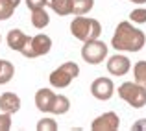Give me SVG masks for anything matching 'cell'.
Wrapping results in <instances>:
<instances>
[{"label":"cell","mask_w":146,"mask_h":131,"mask_svg":"<svg viewBox=\"0 0 146 131\" xmlns=\"http://www.w3.org/2000/svg\"><path fill=\"white\" fill-rule=\"evenodd\" d=\"M57 129V122L54 118H41L37 122V131H56Z\"/></svg>","instance_id":"cell-20"},{"label":"cell","mask_w":146,"mask_h":131,"mask_svg":"<svg viewBox=\"0 0 146 131\" xmlns=\"http://www.w3.org/2000/svg\"><path fill=\"white\" fill-rule=\"evenodd\" d=\"M129 21L135 22V24H144V22H146V9H144V7L133 9L131 13H129Z\"/></svg>","instance_id":"cell-21"},{"label":"cell","mask_w":146,"mask_h":131,"mask_svg":"<svg viewBox=\"0 0 146 131\" xmlns=\"http://www.w3.org/2000/svg\"><path fill=\"white\" fill-rule=\"evenodd\" d=\"M70 33L78 41H93L98 39L102 33V26L96 19L85 17V15H76V19L70 22Z\"/></svg>","instance_id":"cell-2"},{"label":"cell","mask_w":146,"mask_h":131,"mask_svg":"<svg viewBox=\"0 0 146 131\" xmlns=\"http://www.w3.org/2000/svg\"><path fill=\"white\" fill-rule=\"evenodd\" d=\"M21 0H0V21H7L13 17V11L19 7Z\"/></svg>","instance_id":"cell-15"},{"label":"cell","mask_w":146,"mask_h":131,"mask_svg":"<svg viewBox=\"0 0 146 131\" xmlns=\"http://www.w3.org/2000/svg\"><path fill=\"white\" fill-rule=\"evenodd\" d=\"M129 2H133V4H146V0H129Z\"/></svg>","instance_id":"cell-25"},{"label":"cell","mask_w":146,"mask_h":131,"mask_svg":"<svg viewBox=\"0 0 146 131\" xmlns=\"http://www.w3.org/2000/svg\"><path fill=\"white\" fill-rule=\"evenodd\" d=\"M54 100H56V92L52 89H39L35 92V107L41 113H50L52 111Z\"/></svg>","instance_id":"cell-10"},{"label":"cell","mask_w":146,"mask_h":131,"mask_svg":"<svg viewBox=\"0 0 146 131\" xmlns=\"http://www.w3.org/2000/svg\"><path fill=\"white\" fill-rule=\"evenodd\" d=\"M48 0H26V6H28L30 11L33 9H39V7H46Z\"/></svg>","instance_id":"cell-23"},{"label":"cell","mask_w":146,"mask_h":131,"mask_svg":"<svg viewBox=\"0 0 146 131\" xmlns=\"http://www.w3.org/2000/svg\"><path fill=\"white\" fill-rule=\"evenodd\" d=\"M70 109V100L63 94H56V100H54V105H52V114H65L68 113Z\"/></svg>","instance_id":"cell-16"},{"label":"cell","mask_w":146,"mask_h":131,"mask_svg":"<svg viewBox=\"0 0 146 131\" xmlns=\"http://www.w3.org/2000/svg\"><path fill=\"white\" fill-rule=\"evenodd\" d=\"M133 78L139 85L146 89V61H137L133 65Z\"/></svg>","instance_id":"cell-19"},{"label":"cell","mask_w":146,"mask_h":131,"mask_svg":"<svg viewBox=\"0 0 146 131\" xmlns=\"http://www.w3.org/2000/svg\"><path fill=\"white\" fill-rule=\"evenodd\" d=\"M131 129H133V131H146V118H141V120L133 122Z\"/></svg>","instance_id":"cell-24"},{"label":"cell","mask_w":146,"mask_h":131,"mask_svg":"<svg viewBox=\"0 0 146 131\" xmlns=\"http://www.w3.org/2000/svg\"><path fill=\"white\" fill-rule=\"evenodd\" d=\"M52 50V39L44 33H39V35L32 37L28 41V44L22 48V56L28 57V59H33V57H41V56H46V54Z\"/></svg>","instance_id":"cell-6"},{"label":"cell","mask_w":146,"mask_h":131,"mask_svg":"<svg viewBox=\"0 0 146 131\" xmlns=\"http://www.w3.org/2000/svg\"><path fill=\"white\" fill-rule=\"evenodd\" d=\"M91 94L100 102H107L115 94V83L109 78H96L91 83Z\"/></svg>","instance_id":"cell-7"},{"label":"cell","mask_w":146,"mask_h":131,"mask_svg":"<svg viewBox=\"0 0 146 131\" xmlns=\"http://www.w3.org/2000/svg\"><path fill=\"white\" fill-rule=\"evenodd\" d=\"M32 39V37H28L22 30H9V33H7L6 41H7V46H9L11 50H15V52H22V48H24L26 44H28V41Z\"/></svg>","instance_id":"cell-11"},{"label":"cell","mask_w":146,"mask_h":131,"mask_svg":"<svg viewBox=\"0 0 146 131\" xmlns=\"http://www.w3.org/2000/svg\"><path fill=\"white\" fill-rule=\"evenodd\" d=\"M80 76V67L74 61H65L63 65L56 68V70L50 74V85L56 89H65L72 83V79Z\"/></svg>","instance_id":"cell-4"},{"label":"cell","mask_w":146,"mask_h":131,"mask_svg":"<svg viewBox=\"0 0 146 131\" xmlns=\"http://www.w3.org/2000/svg\"><path fill=\"white\" fill-rule=\"evenodd\" d=\"M131 68V61L126 56H111L107 59V70L111 76H126Z\"/></svg>","instance_id":"cell-9"},{"label":"cell","mask_w":146,"mask_h":131,"mask_svg":"<svg viewBox=\"0 0 146 131\" xmlns=\"http://www.w3.org/2000/svg\"><path fill=\"white\" fill-rule=\"evenodd\" d=\"M94 0H70V15H85L93 9Z\"/></svg>","instance_id":"cell-14"},{"label":"cell","mask_w":146,"mask_h":131,"mask_svg":"<svg viewBox=\"0 0 146 131\" xmlns=\"http://www.w3.org/2000/svg\"><path fill=\"white\" fill-rule=\"evenodd\" d=\"M118 96L133 109H141L146 105V89L137 81H126L118 85Z\"/></svg>","instance_id":"cell-3"},{"label":"cell","mask_w":146,"mask_h":131,"mask_svg":"<svg viewBox=\"0 0 146 131\" xmlns=\"http://www.w3.org/2000/svg\"><path fill=\"white\" fill-rule=\"evenodd\" d=\"M0 41H2V35H0Z\"/></svg>","instance_id":"cell-26"},{"label":"cell","mask_w":146,"mask_h":131,"mask_svg":"<svg viewBox=\"0 0 146 131\" xmlns=\"http://www.w3.org/2000/svg\"><path fill=\"white\" fill-rule=\"evenodd\" d=\"M19 109H21V98L15 92H4V94H0V111L15 114Z\"/></svg>","instance_id":"cell-12"},{"label":"cell","mask_w":146,"mask_h":131,"mask_svg":"<svg viewBox=\"0 0 146 131\" xmlns=\"http://www.w3.org/2000/svg\"><path fill=\"white\" fill-rule=\"evenodd\" d=\"M107 57V44L104 41H85L82 46V59L89 65H100Z\"/></svg>","instance_id":"cell-5"},{"label":"cell","mask_w":146,"mask_h":131,"mask_svg":"<svg viewBox=\"0 0 146 131\" xmlns=\"http://www.w3.org/2000/svg\"><path fill=\"white\" fill-rule=\"evenodd\" d=\"M32 24L35 26L37 30H43V28H46L48 26V22H50V15L44 11V7H39V9H33L32 11Z\"/></svg>","instance_id":"cell-13"},{"label":"cell","mask_w":146,"mask_h":131,"mask_svg":"<svg viewBox=\"0 0 146 131\" xmlns=\"http://www.w3.org/2000/svg\"><path fill=\"white\" fill-rule=\"evenodd\" d=\"M146 44V35L143 30L135 28L131 22L122 21L118 22L117 30L111 39V46L117 52H139Z\"/></svg>","instance_id":"cell-1"},{"label":"cell","mask_w":146,"mask_h":131,"mask_svg":"<svg viewBox=\"0 0 146 131\" xmlns=\"http://www.w3.org/2000/svg\"><path fill=\"white\" fill-rule=\"evenodd\" d=\"M120 126V118L115 111H107V113L100 114L98 118H94L91 129L93 131H117Z\"/></svg>","instance_id":"cell-8"},{"label":"cell","mask_w":146,"mask_h":131,"mask_svg":"<svg viewBox=\"0 0 146 131\" xmlns=\"http://www.w3.org/2000/svg\"><path fill=\"white\" fill-rule=\"evenodd\" d=\"M50 7L56 11L59 17H67L70 15V0H50Z\"/></svg>","instance_id":"cell-18"},{"label":"cell","mask_w":146,"mask_h":131,"mask_svg":"<svg viewBox=\"0 0 146 131\" xmlns=\"http://www.w3.org/2000/svg\"><path fill=\"white\" fill-rule=\"evenodd\" d=\"M0 63H2V59H0Z\"/></svg>","instance_id":"cell-27"},{"label":"cell","mask_w":146,"mask_h":131,"mask_svg":"<svg viewBox=\"0 0 146 131\" xmlns=\"http://www.w3.org/2000/svg\"><path fill=\"white\" fill-rule=\"evenodd\" d=\"M13 74H15L13 63L2 59V63H0V85H6V83H9L11 79H13Z\"/></svg>","instance_id":"cell-17"},{"label":"cell","mask_w":146,"mask_h":131,"mask_svg":"<svg viewBox=\"0 0 146 131\" xmlns=\"http://www.w3.org/2000/svg\"><path fill=\"white\" fill-rule=\"evenodd\" d=\"M9 129H11V114L2 111V114H0V131H9Z\"/></svg>","instance_id":"cell-22"}]
</instances>
